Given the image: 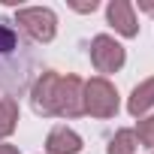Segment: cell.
<instances>
[{
	"mask_svg": "<svg viewBox=\"0 0 154 154\" xmlns=\"http://www.w3.org/2000/svg\"><path fill=\"white\" fill-rule=\"evenodd\" d=\"M33 109L42 115H79L82 106V82L75 75L45 72L33 94Z\"/></svg>",
	"mask_w": 154,
	"mask_h": 154,
	"instance_id": "2",
	"label": "cell"
},
{
	"mask_svg": "<svg viewBox=\"0 0 154 154\" xmlns=\"http://www.w3.org/2000/svg\"><path fill=\"white\" fill-rule=\"evenodd\" d=\"M48 154H75L82 148V139L75 136L72 130H66V127H54L51 133H48Z\"/></svg>",
	"mask_w": 154,
	"mask_h": 154,
	"instance_id": "6",
	"label": "cell"
},
{
	"mask_svg": "<svg viewBox=\"0 0 154 154\" xmlns=\"http://www.w3.org/2000/svg\"><path fill=\"white\" fill-rule=\"evenodd\" d=\"M0 154H18V151H15L12 145H0Z\"/></svg>",
	"mask_w": 154,
	"mask_h": 154,
	"instance_id": "13",
	"label": "cell"
},
{
	"mask_svg": "<svg viewBox=\"0 0 154 154\" xmlns=\"http://www.w3.org/2000/svg\"><path fill=\"white\" fill-rule=\"evenodd\" d=\"M15 121H18V106H15V100H3V103H0V136L12 133Z\"/></svg>",
	"mask_w": 154,
	"mask_h": 154,
	"instance_id": "9",
	"label": "cell"
},
{
	"mask_svg": "<svg viewBox=\"0 0 154 154\" xmlns=\"http://www.w3.org/2000/svg\"><path fill=\"white\" fill-rule=\"evenodd\" d=\"M33 69H36V54L30 39L6 18H0V103L21 97L30 88Z\"/></svg>",
	"mask_w": 154,
	"mask_h": 154,
	"instance_id": "1",
	"label": "cell"
},
{
	"mask_svg": "<svg viewBox=\"0 0 154 154\" xmlns=\"http://www.w3.org/2000/svg\"><path fill=\"white\" fill-rule=\"evenodd\" d=\"M109 21L124 33V36H136V18H133V9L130 3H124V0H115V3L109 6Z\"/></svg>",
	"mask_w": 154,
	"mask_h": 154,
	"instance_id": "7",
	"label": "cell"
},
{
	"mask_svg": "<svg viewBox=\"0 0 154 154\" xmlns=\"http://www.w3.org/2000/svg\"><path fill=\"white\" fill-rule=\"evenodd\" d=\"M139 139H142L145 145H154V118L139 121Z\"/></svg>",
	"mask_w": 154,
	"mask_h": 154,
	"instance_id": "11",
	"label": "cell"
},
{
	"mask_svg": "<svg viewBox=\"0 0 154 154\" xmlns=\"http://www.w3.org/2000/svg\"><path fill=\"white\" fill-rule=\"evenodd\" d=\"M133 148H136V133H130V130H121V133L112 139V145H109V154H133Z\"/></svg>",
	"mask_w": 154,
	"mask_h": 154,
	"instance_id": "10",
	"label": "cell"
},
{
	"mask_svg": "<svg viewBox=\"0 0 154 154\" xmlns=\"http://www.w3.org/2000/svg\"><path fill=\"white\" fill-rule=\"evenodd\" d=\"M75 9H79V12H94L97 9V0H91V3H72Z\"/></svg>",
	"mask_w": 154,
	"mask_h": 154,
	"instance_id": "12",
	"label": "cell"
},
{
	"mask_svg": "<svg viewBox=\"0 0 154 154\" xmlns=\"http://www.w3.org/2000/svg\"><path fill=\"white\" fill-rule=\"evenodd\" d=\"M15 21H18L30 36H36V39H42V42H48V39L54 36V15H51L48 9H18Z\"/></svg>",
	"mask_w": 154,
	"mask_h": 154,
	"instance_id": "5",
	"label": "cell"
},
{
	"mask_svg": "<svg viewBox=\"0 0 154 154\" xmlns=\"http://www.w3.org/2000/svg\"><path fill=\"white\" fill-rule=\"evenodd\" d=\"M151 103H154V79L142 82V85L133 91V97H130V112H133V115H142Z\"/></svg>",
	"mask_w": 154,
	"mask_h": 154,
	"instance_id": "8",
	"label": "cell"
},
{
	"mask_svg": "<svg viewBox=\"0 0 154 154\" xmlns=\"http://www.w3.org/2000/svg\"><path fill=\"white\" fill-rule=\"evenodd\" d=\"M91 60L100 72H115L124 63V48L112 36H97L94 45H91Z\"/></svg>",
	"mask_w": 154,
	"mask_h": 154,
	"instance_id": "4",
	"label": "cell"
},
{
	"mask_svg": "<svg viewBox=\"0 0 154 154\" xmlns=\"http://www.w3.org/2000/svg\"><path fill=\"white\" fill-rule=\"evenodd\" d=\"M91 115L97 118H112L118 112V97H115V88L106 82V79H94L88 82L85 88V103H82Z\"/></svg>",
	"mask_w": 154,
	"mask_h": 154,
	"instance_id": "3",
	"label": "cell"
}]
</instances>
